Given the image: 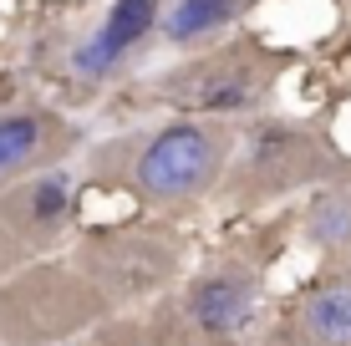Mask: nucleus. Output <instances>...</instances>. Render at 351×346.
<instances>
[{"label": "nucleus", "instance_id": "nucleus-1", "mask_svg": "<svg viewBox=\"0 0 351 346\" xmlns=\"http://www.w3.org/2000/svg\"><path fill=\"white\" fill-rule=\"evenodd\" d=\"M219 133L204 123H168L143 143L138 163H132V184L148 199H189L209 188L219 173Z\"/></svg>", "mask_w": 351, "mask_h": 346}, {"label": "nucleus", "instance_id": "nucleus-2", "mask_svg": "<svg viewBox=\"0 0 351 346\" xmlns=\"http://www.w3.org/2000/svg\"><path fill=\"white\" fill-rule=\"evenodd\" d=\"M163 92L178 107H199V112H245L265 92V66L250 51H219L168 77Z\"/></svg>", "mask_w": 351, "mask_h": 346}, {"label": "nucleus", "instance_id": "nucleus-3", "mask_svg": "<svg viewBox=\"0 0 351 346\" xmlns=\"http://www.w3.org/2000/svg\"><path fill=\"white\" fill-rule=\"evenodd\" d=\"M153 26H158V0H112V10H107V21L97 26V36L87 46H77L71 66H77L82 77H107Z\"/></svg>", "mask_w": 351, "mask_h": 346}, {"label": "nucleus", "instance_id": "nucleus-4", "mask_svg": "<svg viewBox=\"0 0 351 346\" xmlns=\"http://www.w3.org/2000/svg\"><path fill=\"white\" fill-rule=\"evenodd\" d=\"M316 158H321V143H311L295 127H260L250 138V169H255L260 184H275V188H285L300 173H311Z\"/></svg>", "mask_w": 351, "mask_h": 346}, {"label": "nucleus", "instance_id": "nucleus-5", "mask_svg": "<svg viewBox=\"0 0 351 346\" xmlns=\"http://www.w3.org/2000/svg\"><path fill=\"white\" fill-rule=\"evenodd\" d=\"M250 301H255V285L245 275H234V270H224V275H209L193 285L189 306L193 316H199L204 331H214V336H224V331H239L250 316Z\"/></svg>", "mask_w": 351, "mask_h": 346}, {"label": "nucleus", "instance_id": "nucleus-6", "mask_svg": "<svg viewBox=\"0 0 351 346\" xmlns=\"http://www.w3.org/2000/svg\"><path fill=\"white\" fill-rule=\"evenodd\" d=\"M239 10H245V0H178L163 21V41H173V46L204 41V36H214L219 26H229Z\"/></svg>", "mask_w": 351, "mask_h": 346}, {"label": "nucleus", "instance_id": "nucleus-7", "mask_svg": "<svg viewBox=\"0 0 351 346\" xmlns=\"http://www.w3.org/2000/svg\"><path fill=\"white\" fill-rule=\"evenodd\" d=\"M306 326L326 346H351V285H326V291L311 295Z\"/></svg>", "mask_w": 351, "mask_h": 346}, {"label": "nucleus", "instance_id": "nucleus-8", "mask_svg": "<svg viewBox=\"0 0 351 346\" xmlns=\"http://www.w3.org/2000/svg\"><path fill=\"white\" fill-rule=\"evenodd\" d=\"M46 143V123L36 112H16V117H0V178L26 169V163L41 153Z\"/></svg>", "mask_w": 351, "mask_h": 346}, {"label": "nucleus", "instance_id": "nucleus-9", "mask_svg": "<svg viewBox=\"0 0 351 346\" xmlns=\"http://www.w3.org/2000/svg\"><path fill=\"white\" fill-rule=\"evenodd\" d=\"M311 234L321 245H346L351 240V199L346 194H321L311 204Z\"/></svg>", "mask_w": 351, "mask_h": 346}, {"label": "nucleus", "instance_id": "nucleus-10", "mask_svg": "<svg viewBox=\"0 0 351 346\" xmlns=\"http://www.w3.org/2000/svg\"><path fill=\"white\" fill-rule=\"evenodd\" d=\"M66 204H71V184L66 178H41V184L31 188V219L36 224H51Z\"/></svg>", "mask_w": 351, "mask_h": 346}]
</instances>
